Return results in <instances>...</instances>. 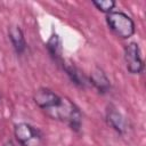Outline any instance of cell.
Returning <instances> with one entry per match:
<instances>
[{
    "mask_svg": "<svg viewBox=\"0 0 146 146\" xmlns=\"http://www.w3.org/2000/svg\"><path fill=\"white\" fill-rule=\"evenodd\" d=\"M91 3L98 9L100 13H104L105 15L112 13L116 6V2L114 0H92Z\"/></svg>",
    "mask_w": 146,
    "mask_h": 146,
    "instance_id": "cell-10",
    "label": "cell"
},
{
    "mask_svg": "<svg viewBox=\"0 0 146 146\" xmlns=\"http://www.w3.org/2000/svg\"><path fill=\"white\" fill-rule=\"evenodd\" d=\"M33 102L48 117L66 123L76 133L81 131L82 112L70 98L59 96L49 88L40 87L33 94Z\"/></svg>",
    "mask_w": 146,
    "mask_h": 146,
    "instance_id": "cell-1",
    "label": "cell"
},
{
    "mask_svg": "<svg viewBox=\"0 0 146 146\" xmlns=\"http://www.w3.org/2000/svg\"><path fill=\"white\" fill-rule=\"evenodd\" d=\"M46 49L50 56V58L52 59V62L60 67V65L64 62V56H63V47H62V41L60 38L57 33H52L50 35V38L47 40L46 42Z\"/></svg>",
    "mask_w": 146,
    "mask_h": 146,
    "instance_id": "cell-9",
    "label": "cell"
},
{
    "mask_svg": "<svg viewBox=\"0 0 146 146\" xmlns=\"http://www.w3.org/2000/svg\"><path fill=\"white\" fill-rule=\"evenodd\" d=\"M8 38L16 55L21 56L26 51L27 43L25 40V35L23 30L18 25H10L8 27Z\"/></svg>",
    "mask_w": 146,
    "mask_h": 146,
    "instance_id": "cell-8",
    "label": "cell"
},
{
    "mask_svg": "<svg viewBox=\"0 0 146 146\" xmlns=\"http://www.w3.org/2000/svg\"><path fill=\"white\" fill-rule=\"evenodd\" d=\"M123 59L125 63V68L130 74H141L144 72V59L141 57V50L137 42L131 41L124 46Z\"/></svg>",
    "mask_w": 146,
    "mask_h": 146,
    "instance_id": "cell-4",
    "label": "cell"
},
{
    "mask_svg": "<svg viewBox=\"0 0 146 146\" xmlns=\"http://www.w3.org/2000/svg\"><path fill=\"white\" fill-rule=\"evenodd\" d=\"M70 79V81L78 88L80 89H87L90 83H89V79L88 75L79 67L76 66L72 60L70 59H64L63 64L59 67Z\"/></svg>",
    "mask_w": 146,
    "mask_h": 146,
    "instance_id": "cell-6",
    "label": "cell"
},
{
    "mask_svg": "<svg viewBox=\"0 0 146 146\" xmlns=\"http://www.w3.org/2000/svg\"><path fill=\"white\" fill-rule=\"evenodd\" d=\"M14 136L21 146H36L43 138L41 130L27 122H19L15 124Z\"/></svg>",
    "mask_w": 146,
    "mask_h": 146,
    "instance_id": "cell-3",
    "label": "cell"
},
{
    "mask_svg": "<svg viewBox=\"0 0 146 146\" xmlns=\"http://www.w3.org/2000/svg\"><path fill=\"white\" fill-rule=\"evenodd\" d=\"M108 29L120 39L128 40L136 32V25L133 19L121 10H113L105 16Z\"/></svg>",
    "mask_w": 146,
    "mask_h": 146,
    "instance_id": "cell-2",
    "label": "cell"
},
{
    "mask_svg": "<svg viewBox=\"0 0 146 146\" xmlns=\"http://www.w3.org/2000/svg\"><path fill=\"white\" fill-rule=\"evenodd\" d=\"M105 121L107 123V125L113 129L116 133L123 136L127 133L128 131V120L127 117L117 110L116 106H114L113 104H108L106 106V111H105Z\"/></svg>",
    "mask_w": 146,
    "mask_h": 146,
    "instance_id": "cell-5",
    "label": "cell"
},
{
    "mask_svg": "<svg viewBox=\"0 0 146 146\" xmlns=\"http://www.w3.org/2000/svg\"><path fill=\"white\" fill-rule=\"evenodd\" d=\"M2 146H17V145H16V144H15L13 140H10V139H9V140L5 141V143L2 144Z\"/></svg>",
    "mask_w": 146,
    "mask_h": 146,
    "instance_id": "cell-11",
    "label": "cell"
},
{
    "mask_svg": "<svg viewBox=\"0 0 146 146\" xmlns=\"http://www.w3.org/2000/svg\"><path fill=\"white\" fill-rule=\"evenodd\" d=\"M88 79H89L90 86H92L99 95H103V96L107 95L112 89V84H111V81H110L107 74L99 66H95L91 70Z\"/></svg>",
    "mask_w": 146,
    "mask_h": 146,
    "instance_id": "cell-7",
    "label": "cell"
}]
</instances>
